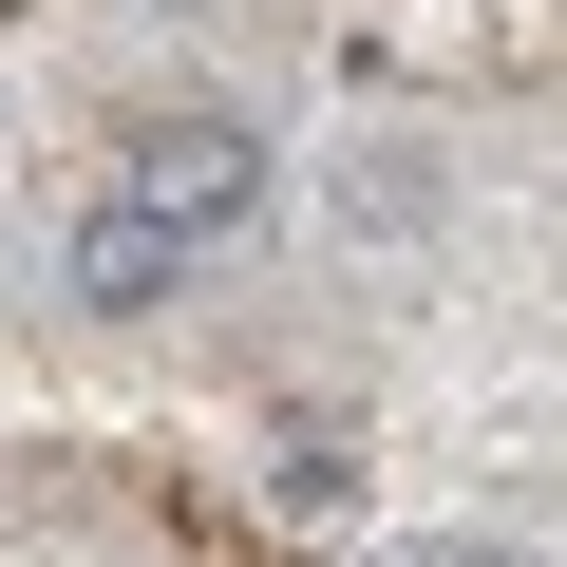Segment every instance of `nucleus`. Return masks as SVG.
<instances>
[{"label":"nucleus","mask_w":567,"mask_h":567,"mask_svg":"<svg viewBox=\"0 0 567 567\" xmlns=\"http://www.w3.org/2000/svg\"><path fill=\"white\" fill-rule=\"evenodd\" d=\"M114 208L189 265V246L265 227V133H246L227 95H171V114H133V133H114Z\"/></svg>","instance_id":"f257e3e1"},{"label":"nucleus","mask_w":567,"mask_h":567,"mask_svg":"<svg viewBox=\"0 0 567 567\" xmlns=\"http://www.w3.org/2000/svg\"><path fill=\"white\" fill-rule=\"evenodd\" d=\"M171 284H189V265H171L133 208H76V246H58V303H95V322H152Z\"/></svg>","instance_id":"f03ea898"},{"label":"nucleus","mask_w":567,"mask_h":567,"mask_svg":"<svg viewBox=\"0 0 567 567\" xmlns=\"http://www.w3.org/2000/svg\"><path fill=\"white\" fill-rule=\"evenodd\" d=\"M265 511H284V529L360 511V454H341V435H284V454H265Z\"/></svg>","instance_id":"7ed1b4c3"},{"label":"nucleus","mask_w":567,"mask_h":567,"mask_svg":"<svg viewBox=\"0 0 567 567\" xmlns=\"http://www.w3.org/2000/svg\"><path fill=\"white\" fill-rule=\"evenodd\" d=\"M416 567H548V548H511V529H435Z\"/></svg>","instance_id":"20e7f679"},{"label":"nucleus","mask_w":567,"mask_h":567,"mask_svg":"<svg viewBox=\"0 0 567 567\" xmlns=\"http://www.w3.org/2000/svg\"><path fill=\"white\" fill-rule=\"evenodd\" d=\"M171 20H189V0H171Z\"/></svg>","instance_id":"39448f33"}]
</instances>
